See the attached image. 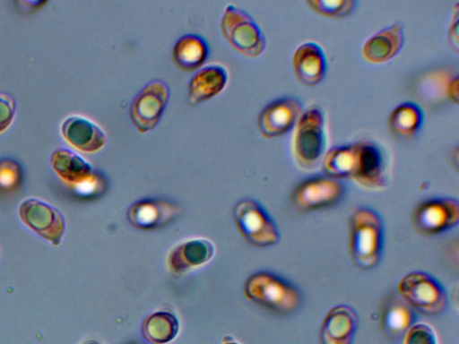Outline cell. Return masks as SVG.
Returning <instances> with one entry per match:
<instances>
[{
	"label": "cell",
	"mask_w": 459,
	"mask_h": 344,
	"mask_svg": "<svg viewBox=\"0 0 459 344\" xmlns=\"http://www.w3.org/2000/svg\"><path fill=\"white\" fill-rule=\"evenodd\" d=\"M143 340L150 344H167L178 334L179 322L168 311H157L147 315L140 327Z\"/></svg>",
	"instance_id": "603a6c76"
},
{
	"label": "cell",
	"mask_w": 459,
	"mask_h": 344,
	"mask_svg": "<svg viewBox=\"0 0 459 344\" xmlns=\"http://www.w3.org/2000/svg\"><path fill=\"white\" fill-rule=\"evenodd\" d=\"M345 194V185L337 179L316 176L299 183L291 192L290 204L299 212L326 209L337 204Z\"/></svg>",
	"instance_id": "ba28073f"
},
{
	"label": "cell",
	"mask_w": 459,
	"mask_h": 344,
	"mask_svg": "<svg viewBox=\"0 0 459 344\" xmlns=\"http://www.w3.org/2000/svg\"><path fill=\"white\" fill-rule=\"evenodd\" d=\"M15 110L14 99L9 94L0 93V133L4 132L12 124Z\"/></svg>",
	"instance_id": "f1b7e54d"
},
{
	"label": "cell",
	"mask_w": 459,
	"mask_h": 344,
	"mask_svg": "<svg viewBox=\"0 0 459 344\" xmlns=\"http://www.w3.org/2000/svg\"><path fill=\"white\" fill-rule=\"evenodd\" d=\"M232 217L238 231L249 245L268 247L279 243L281 234L274 220L257 201H238L233 207Z\"/></svg>",
	"instance_id": "5b68a950"
},
{
	"label": "cell",
	"mask_w": 459,
	"mask_h": 344,
	"mask_svg": "<svg viewBox=\"0 0 459 344\" xmlns=\"http://www.w3.org/2000/svg\"><path fill=\"white\" fill-rule=\"evenodd\" d=\"M181 213L175 202L163 199H143L132 203L126 211L128 224L138 230H153L173 221Z\"/></svg>",
	"instance_id": "5bb4252c"
},
{
	"label": "cell",
	"mask_w": 459,
	"mask_h": 344,
	"mask_svg": "<svg viewBox=\"0 0 459 344\" xmlns=\"http://www.w3.org/2000/svg\"><path fill=\"white\" fill-rule=\"evenodd\" d=\"M222 344H239L238 342L235 341L231 337L225 336L223 338Z\"/></svg>",
	"instance_id": "1f68e13d"
},
{
	"label": "cell",
	"mask_w": 459,
	"mask_h": 344,
	"mask_svg": "<svg viewBox=\"0 0 459 344\" xmlns=\"http://www.w3.org/2000/svg\"><path fill=\"white\" fill-rule=\"evenodd\" d=\"M388 127L396 136L410 138L417 133L423 123V112L413 102H403L396 106L389 115Z\"/></svg>",
	"instance_id": "cb8c5ba5"
},
{
	"label": "cell",
	"mask_w": 459,
	"mask_h": 344,
	"mask_svg": "<svg viewBox=\"0 0 459 344\" xmlns=\"http://www.w3.org/2000/svg\"><path fill=\"white\" fill-rule=\"evenodd\" d=\"M325 146V116L321 108L312 106L299 116L293 138V156L306 169L315 168L322 159Z\"/></svg>",
	"instance_id": "52a82bcc"
},
{
	"label": "cell",
	"mask_w": 459,
	"mask_h": 344,
	"mask_svg": "<svg viewBox=\"0 0 459 344\" xmlns=\"http://www.w3.org/2000/svg\"><path fill=\"white\" fill-rule=\"evenodd\" d=\"M82 344H101V343L96 340H89L84 341Z\"/></svg>",
	"instance_id": "d6a6232c"
},
{
	"label": "cell",
	"mask_w": 459,
	"mask_h": 344,
	"mask_svg": "<svg viewBox=\"0 0 459 344\" xmlns=\"http://www.w3.org/2000/svg\"><path fill=\"white\" fill-rule=\"evenodd\" d=\"M397 293L414 312L426 316L441 314L447 305V294L442 284L425 271H411L397 284Z\"/></svg>",
	"instance_id": "277c9868"
},
{
	"label": "cell",
	"mask_w": 459,
	"mask_h": 344,
	"mask_svg": "<svg viewBox=\"0 0 459 344\" xmlns=\"http://www.w3.org/2000/svg\"><path fill=\"white\" fill-rule=\"evenodd\" d=\"M458 7L456 4L446 37L448 47L455 53H458Z\"/></svg>",
	"instance_id": "f546056e"
},
{
	"label": "cell",
	"mask_w": 459,
	"mask_h": 344,
	"mask_svg": "<svg viewBox=\"0 0 459 344\" xmlns=\"http://www.w3.org/2000/svg\"><path fill=\"white\" fill-rule=\"evenodd\" d=\"M403 43V25L395 22L369 37L362 46L361 55L370 64H383L393 59Z\"/></svg>",
	"instance_id": "d6986e66"
},
{
	"label": "cell",
	"mask_w": 459,
	"mask_h": 344,
	"mask_svg": "<svg viewBox=\"0 0 459 344\" xmlns=\"http://www.w3.org/2000/svg\"><path fill=\"white\" fill-rule=\"evenodd\" d=\"M214 253L215 247L211 240L203 237L188 239L170 250L167 267L172 274L180 275L207 263Z\"/></svg>",
	"instance_id": "2e32d148"
},
{
	"label": "cell",
	"mask_w": 459,
	"mask_h": 344,
	"mask_svg": "<svg viewBox=\"0 0 459 344\" xmlns=\"http://www.w3.org/2000/svg\"><path fill=\"white\" fill-rule=\"evenodd\" d=\"M355 144L334 146L323 157L322 172L333 179L351 176L355 163Z\"/></svg>",
	"instance_id": "d4e9b609"
},
{
	"label": "cell",
	"mask_w": 459,
	"mask_h": 344,
	"mask_svg": "<svg viewBox=\"0 0 459 344\" xmlns=\"http://www.w3.org/2000/svg\"><path fill=\"white\" fill-rule=\"evenodd\" d=\"M403 344H438L434 329L425 322H415L403 335Z\"/></svg>",
	"instance_id": "83f0119b"
},
{
	"label": "cell",
	"mask_w": 459,
	"mask_h": 344,
	"mask_svg": "<svg viewBox=\"0 0 459 344\" xmlns=\"http://www.w3.org/2000/svg\"><path fill=\"white\" fill-rule=\"evenodd\" d=\"M411 224L421 235L433 236L457 226L458 201L451 197L432 198L420 202L413 209Z\"/></svg>",
	"instance_id": "9c48e42d"
},
{
	"label": "cell",
	"mask_w": 459,
	"mask_h": 344,
	"mask_svg": "<svg viewBox=\"0 0 459 344\" xmlns=\"http://www.w3.org/2000/svg\"><path fill=\"white\" fill-rule=\"evenodd\" d=\"M227 82L228 73L223 66L211 64L202 68L193 75L188 83V105L195 106L218 95Z\"/></svg>",
	"instance_id": "ffe728a7"
},
{
	"label": "cell",
	"mask_w": 459,
	"mask_h": 344,
	"mask_svg": "<svg viewBox=\"0 0 459 344\" xmlns=\"http://www.w3.org/2000/svg\"><path fill=\"white\" fill-rule=\"evenodd\" d=\"M169 97L168 84L159 79L151 81L138 92L129 110L131 123L137 132L145 133L157 125Z\"/></svg>",
	"instance_id": "30bf717a"
},
{
	"label": "cell",
	"mask_w": 459,
	"mask_h": 344,
	"mask_svg": "<svg viewBox=\"0 0 459 344\" xmlns=\"http://www.w3.org/2000/svg\"><path fill=\"white\" fill-rule=\"evenodd\" d=\"M415 312L400 297L390 295L380 313V325L389 337L398 338L415 323Z\"/></svg>",
	"instance_id": "44dd1931"
},
{
	"label": "cell",
	"mask_w": 459,
	"mask_h": 344,
	"mask_svg": "<svg viewBox=\"0 0 459 344\" xmlns=\"http://www.w3.org/2000/svg\"><path fill=\"white\" fill-rule=\"evenodd\" d=\"M18 211L22 221L33 232L54 245L60 244L65 223L56 207L37 198H27Z\"/></svg>",
	"instance_id": "8fae6325"
},
{
	"label": "cell",
	"mask_w": 459,
	"mask_h": 344,
	"mask_svg": "<svg viewBox=\"0 0 459 344\" xmlns=\"http://www.w3.org/2000/svg\"><path fill=\"white\" fill-rule=\"evenodd\" d=\"M22 170L20 164L10 158L0 159V193H11L20 187Z\"/></svg>",
	"instance_id": "4316f807"
},
{
	"label": "cell",
	"mask_w": 459,
	"mask_h": 344,
	"mask_svg": "<svg viewBox=\"0 0 459 344\" xmlns=\"http://www.w3.org/2000/svg\"><path fill=\"white\" fill-rule=\"evenodd\" d=\"M60 133L70 145L87 153L100 150L106 143V134L102 129L82 116L65 118L60 125Z\"/></svg>",
	"instance_id": "e0dca14e"
},
{
	"label": "cell",
	"mask_w": 459,
	"mask_h": 344,
	"mask_svg": "<svg viewBox=\"0 0 459 344\" xmlns=\"http://www.w3.org/2000/svg\"><path fill=\"white\" fill-rule=\"evenodd\" d=\"M301 110V103L293 97L272 101L263 108L257 117L260 134L267 139L285 134L298 122Z\"/></svg>",
	"instance_id": "4fadbf2b"
},
{
	"label": "cell",
	"mask_w": 459,
	"mask_h": 344,
	"mask_svg": "<svg viewBox=\"0 0 459 344\" xmlns=\"http://www.w3.org/2000/svg\"><path fill=\"white\" fill-rule=\"evenodd\" d=\"M446 96L450 101L458 103V77L453 78L446 85Z\"/></svg>",
	"instance_id": "4dcf8cb0"
},
{
	"label": "cell",
	"mask_w": 459,
	"mask_h": 344,
	"mask_svg": "<svg viewBox=\"0 0 459 344\" xmlns=\"http://www.w3.org/2000/svg\"><path fill=\"white\" fill-rule=\"evenodd\" d=\"M221 31L238 54L255 58L264 50L266 40L254 19L244 10L229 4L221 22Z\"/></svg>",
	"instance_id": "8992f818"
},
{
	"label": "cell",
	"mask_w": 459,
	"mask_h": 344,
	"mask_svg": "<svg viewBox=\"0 0 459 344\" xmlns=\"http://www.w3.org/2000/svg\"><path fill=\"white\" fill-rule=\"evenodd\" d=\"M292 70L297 81L305 87L318 84L326 73V59L321 47L315 42L299 46L291 60Z\"/></svg>",
	"instance_id": "ac0fdd59"
},
{
	"label": "cell",
	"mask_w": 459,
	"mask_h": 344,
	"mask_svg": "<svg viewBox=\"0 0 459 344\" xmlns=\"http://www.w3.org/2000/svg\"><path fill=\"white\" fill-rule=\"evenodd\" d=\"M243 292L248 300L280 315L297 311L302 300L299 290L293 284L264 271L251 274L244 283Z\"/></svg>",
	"instance_id": "7a4b0ae2"
},
{
	"label": "cell",
	"mask_w": 459,
	"mask_h": 344,
	"mask_svg": "<svg viewBox=\"0 0 459 344\" xmlns=\"http://www.w3.org/2000/svg\"><path fill=\"white\" fill-rule=\"evenodd\" d=\"M209 55L206 40L196 34H186L178 39L172 50V61L182 72L195 71L203 65Z\"/></svg>",
	"instance_id": "7402d4cb"
},
{
	"label": "cell",
	"mask_w": 459,
	"mask_h": 344,
	"mask_svg": "<svg viewBox=\"0 0 459 344\" xmlns=\"http://www.w3.org/2000/svg\"><path fill=\"white\" fill-rule=\"evenodd\" d=\"M355 163L351 178L360 186L379 190L388 181L385 155L379 146L371 141L355 142Z\"/></svg>",
	"instance_id": "7c38bea8"
},
{
	"label": "cell",
	"mask_w": 459,
	"mask_h": 344,
	"mask_svg": "<svg viewBox=\"0 0 459 344\" xmlns=\"http://www.w3.org/2000/svg\"><path fill=\"white\" fill-rule=\"evenodd\" d=\"M354 0H309L306 4L313 13L317 15L341 19L348 16L355 8Z\"/></svg>",
	"instance_id": "484cf974"
},
{
	"label": "cell",
	"mask_w": 459,
	"mask_h": 344,
	"mask_svg": "<svg viewBox=\"0 0 459 344\" xmlns=\"http://www.w3.org/2000/svg\"><path fill=\"white\" fill-rule=\"evenodd\" d=\"M359 328L357 312L347 305L331 307L318 331L319 344H353Z\"/></svg>",
	"instance_id": "9a60e30c"
},
{
	"label": "cell",
	"mask_w": 459,
	"mask_h": 344,
	"mask_svg": "<svg viewBox=\"0 0 459 344\" xmlns=\"http://www.w3.org/2000/svg\"><path fill=\"white\" fill-rule=\"evenodd\" d=\"M385 242V225L373 209L359 207L350 215L348 245L351 262L359 269L371 270L380 262Z\"/></svg>",
	"instance_id": "6da1fadb"
},
{
	"label": "cell",
	"mask_w": 459,
	"mask_h": 344,
	"mask_svg": "<svg viewBox=\"0 0 459 344\" xmlns=\"http://www.w3.org/2000/svg\"><path fill=\"white\" fill-rule=\"evenodd\" d=\"M50 165L65 185L83 197L96 198L106 191L107 181L103 175L70 149H56L51 153Z\"/></svg>",
	"instance_id": "3957f363"
}]
</instances>
